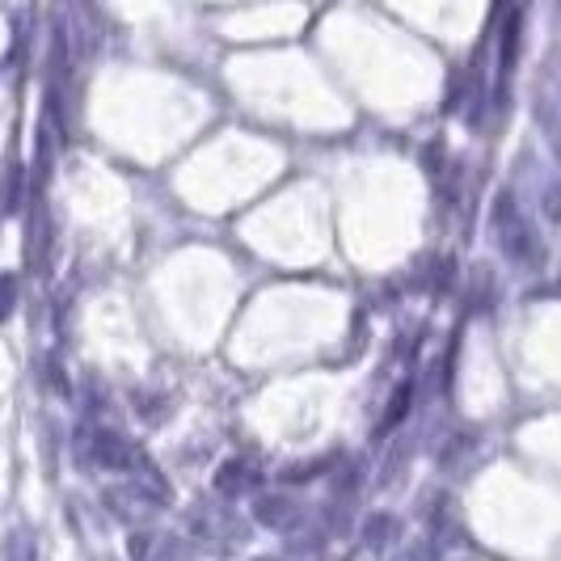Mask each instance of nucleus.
Returning a JSON list of instances; mask_svg holds the SVG:
<instances>
[{
	"instance_id": "nucleus-1",
	"label": "nucleus",
	"mask_w": 561,
	"mask_h": 561,
	"mask_svg": "<svg viewBox=\"0 0 561 561\" xmlns=\"http://www.w3.org/2000/svg\"><path fill=\"white\" fill-rule=\"evenodd\" d=\"M494 241H499V250H503L511 262H519V266H540V262H545V245H540L536 228L524 220L515 195H506V191L494 198Z\"/></svg>"
},
{
	"instance_id": "nucleus-2",
	"label": "nucleus",
	"mask_w": 561,
	"mask_h": 561,
	"mask_svg": "<svg viewBox=\"0 0 561 561\" xmlns=\"http://www.w3.org/2000/svg\"><path fill=\"white\" fill-rule=\"evenodd\" d=\"M253 515H257V524H266V528H275V533H287V528L300 519V511L291 506V499H283V494H262V499L253 503Z\"/></svg>"
},
{
	"instance_id": "nucleus-3",
	"label": "nucleus",
	"mask_w": 561,
	"mask_h": 561,
	"mask_svg": "<svg viewBox=\"0 0 561 561\" xmlns=\"http://www.w3.org/2000/svg\"><path fill=\"white\" fill-rule=\"evenodd\" d=\"M93 460L98 465H111V469H127L131 465V448L118 439V435H93Z\"/></svg>"
},
{
	"instance_id": "nucleus-4",
	"label": "nucleus",
	"mask_w": 561,
	"mask_h": 561,
	"mask_svg": "<svg viewBox=\"0 0 561 561\" xmlns=\"http://www.w3.org/2000/svg\"><path fill=\"white\" fill-rule=\"evenodd\" d=\"M13 305H18V275H0V325L9 321Z\"/></svg>"
},
{
	"instance_id": "nucleus-5",
	"label": "nucleus",
	"mask_w": 561,
	"mask_h": 561,
	"mask_svg": "<svg viewBox=\"0 0 561 561\" xmlns=\"http://www.w3.org/2000/svg\"><path fill=\"white\" fill-rule=\"evenodd\" d=\"M410 397H414V393H410V385H401V389H397V401L389 405V414H385V426H380V431H393L397 422L405 419V410H410Z\"/></svg>"
},
{
	"instance_id": "nucleus-6",
	"label": "nucleus",
	"mask_w": 561,
	"mask_h": 561,
	"mask_svg": "<svg viewBox=\"0 0 561 561\" xmlns=\"http://www.w3.org/2000/svg\"><path fill=\"white\" fill-rule=\"evenodd\" d=\"M241 481H245V465H241V460H232L228 469H220V478H216V485H220L225 494H237V490H241Z\"/></svg>"
},
{
	"instance_id": "nucleus-7",
	"label": "nucleus",
	"mask_w": 561,
	"mask_h": 561,
	"mask_svg": "<svg viewBox=\"0 0 561 561\" xmlns=\"http://www.w3.org/2000/svg\"><path fill=\"white\" fill-rule=\"evenodd\" d=\"M385 528H389V515H376V519L367 524V545H380V540H385Z\"/></svg>"
},
{
	"instance_id": "nucleus-8",
	"label": "nucleus",
	"mask_w": 561,
	"mask_h": 561,
	"mask_svg": "<svg viewBox=\"0 0 561 561\" xmlns=\"http://www.w3.org/2000/svg\"><path fill=\"white\" fill-rule=\"evenodd\" d=\"M545 211H549L553 220H561V195H558V191H553V195L545 198Z\"/></svg>"
},
{
	"instance_id": "nucleus-9",
	"label": "nucleus",
	"mask_w": 561,
	"mask_h": 561,
	"mask_svg": "<svg viewBox=\"0 0 561 561\" xmlns=\"http://www.w3.org/2000/svg\"><path fill=\"white\" fill-rule=\"evenodd\" d=\"M262 561H275V558H262Z\"/></svg>"
}]
</instances>
